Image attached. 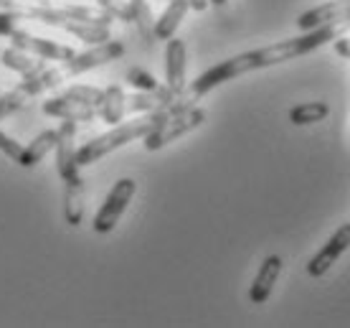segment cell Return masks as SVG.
<instances>
[{
  "instance_id": "cell-2",
  "label": "cell",
  "mask_w": 350,
  "mask_h": 328,
  "mask_svg": "<svg viewBox=\"0 0 350 328\" xmlns=\"http://www.w3.org/2000/svg\"><path fill=\"white\" fill-rule=\"evenodd\" d=\"M167 115H173L170 110H155V112H142V117L130 120V123L112 125V130L96 135L92 140H87L81 148H77V163L81 166H92L96 160H102L105 155L114 153L117 148H122L132 140H140L148 133H152Z\"/></svg>"
},
{
  "instance_id": "cell-3",
  "label": "cell",
  "mask_w": 350,
  "mask_h": 328,
  "mask_svg": "<svg viewBox=\"0 0 350 328\" xmlns=\"http://www.w3.org/2000/svg\"><path fill=\"white\" fill-rule=\"evenodd\" d=\"M206 117H208V112L203 110V107H188V110H183V112H173V115H167L163 123L152 130V133H148L145 138H142V142H145V151H160V148H165V145H170L173 140H178V138H183V135L193 133V130H198L203 123H206Z\"/></svg>"
},
{
  "instance_id": "cell-13",
  "label": "cell",
  "mask_w": 350,
  "mask_h": 328,
  "mask_svg": "<svg viewBox=\"0 0 350 328\" xmlns=\"http://www.w3.org/2000/svg\"><path fill=\"white\" fill-rule=\"evenodd\" d=\"M175 92H170L167 87H158L152 92H137L127 97L124 102V110L127 112H155V110H167V107L175 102Z\"/></svg>"
},
{
  "instance_id": "cell-19",
  "label": "cell",
  "mask_w": 350,
  "mask_h": 328,
  "mask_svg": "<svg viewBox=\"0 0 350 328\" xmlns=\"http://www.w3.org/2000/svg\"><path fill=\"white\" fill-rule=\"evenodd\" d=\"M53 145H56V130H44L41 135H36L31 145L23 148V155H21V163L18 166H23V168H33L38 160H44L49 153L53 151Z\"/></svg>"
},
{
  "instance_id": "cell-23",
  "label": "cell",
  "mask_w": 350,
  "mask_h": 328,
  "mask_svg": "<svg viewBox=\"0 0 350 328\" xmlns=\"http://www.w3.org/2000/svg\"><path fill=\"white\" fill-rule=\"evenodd\" d=\"M64 94H69V97H74V99H81V102H87V105L99 110L102 99H105V89L92 87V84H71Z\"/></svg>"
},
{
  "instance_id": "cell-25",
  "label": "cell",
  "mask_w": 350,
  "mask_h": 328,
  "mask_svg": "<svg viewBox=\"0 0 350 328\" xmlns=\"http://www.w3.org/2000/svg\"><path fill=\"white\" fill-rule=\"evenodd\" d=\"M127 81H130L132 87L137 89V92H152V89H158V79L150 74V71L140 69V66H132L130 71H127Z\"/></svg>"
},
{
  "instance_id": "cell-7",
  "label": "cell",
  "mask_w": 350,
  "mask_h": 328,
  "mask_svg": "<svg viewBox=\"0 0 350 328\" xmlns=\"http://www.w3.org/2000/svg\"><path fill=\"white\" fill-rule=\"evenodd\" d=\"M8 38H10V46H16V49H21V51L33 53V56L44 59V62H62L64 64L77 53L71 46L56 44V41H51V38H41V36H33V34H28V31H21V28H16Z\"/></svg>"
},
{
  "instance_id": "cell-30",
  "label": "cell",
  "mask_w": 350,
  "mask_h": 328,
  "mask_svg": "<svg viewBox=\"0 0 350 328\" xmlns=\"http://www.w3.org/2000/svg\"><path fill=\"white\" fill-rule=\"evenodd\" d=\"M188 5H191V10H198V13H203V10L208 8V0H188Z\"/></svg>"
},
{
  "instance_id": "cell-20",
  "label": "cell",
  "mask_w": 350,
  "mask_h": 328,
  "mask_svg": "<svg viewBox=\"0 0 350 328\" xmlns=\"http://www.w3.org/2000/svg\"><path fill=\"white\" fill-rule=\"evenodd\" d=\"M64 16L74 18V21H84V23H99V26H112L114 18L99 5H59Z\"/></svg>"
},
{
  "instance_id": "cell-17",
  "label": "cell",
  "mask_w": 350,
  "mask_h": 328,
  "mask_svg": "<svg viewBox=\"0 0 350 328\" xmlns=\"http://www.w3.org/2000/svg\"><path fill=\"white\" fill-rule=\"evenodd\" d=\"M64 79H66V77L62 74V69H41V71H36V74H31V77H23L16 89L31 99V97H36V94H41V92H46V89L62 84Z\"/></svg>"
},
{
  "instance_id": "cell-15",
  "label": "cell",
  "mask_w": 350,
  "mask_h": 328,
  "mask_svg": "<svg viewBox=\"0 0 350 328\" xmlns=\"http://www.w3.org/2000/svg\"><path fill=\"white\" fill-rule=\"evenodd\" d=\"M0 62H3V66H8L10 71H16L21 77H31L36 71L46 69L44 59H38V56H33V53L28 51H21L16 46H10V49H5V51L0 53Z\"/></svg>"
},
{
  "instance_id": "cell-28",
  "label": "cell",
  "mask_w": 350,
  "mask_h": 328,
  "mask_svg": "<svg viewBox=\"0 0 350 328\" xmlns=\"http://www.w3.org/2000/svg\"><path fill=\"white\" fill-rule=\"evenodd\" d=\"M18 21H21V13H18V10H10V8L0 10V36L8 38L18 28Z\"/></svg>"
},
{
  "instance_id": "cell-5",
  "label": "cell",
  "mask_w": 350,
  "mask_h": 328,
  "mask_svg": "<svg viewBox=\"0 0 350 328\" xmlns=\"http://www.w3.org/2000/svg\"><path fill=\"white\" fill-rule=\"evenodd\" d=\"M77 125L71 120H64L62 127L56 130V173L64 184H84L79 173V163H77Z\"/></svg>"
},
{
  "instance_id": "cell-1",
  "label": "cell",
  "mask_w": 350,
  "mask_h": 328,
  "mask_svg": "<svg viewBox=\"0 0 350 328\" xmlns=\"http://www.w3.org/2000/svg\"><path fill=\"white\" fill-rule=\"evenodd\" d=\"M348 31H350V16L340 18V21H333V23H325V26L310 28L302 36H295V38H287V41H280V44L262 46V49H254V51H244L231 56V59H224L221 64L203 71L201 77H196L191 84H185V89L175 97V102L167 110L170 112H183V110L196 105L203 94H208L211 89L221 87V84H226L231 79H239V77H244L249 71L267 69V66H277V64L299 59V56H305V53L315 51L320 46L345 36Z\"/></svg>"
},
{
  "instance_id": "cell-29",
  "label": "cell",
  "mask_w": 350,
  "mask_h": 328,
  "mask_svg": "<svg viewBox=\"0 0 350 328\" xmlns=\"http://www.w3.org/2000/svg\"><path fill=\"white\" fill-rule=\"evenodd\" d=\"M335 51L350 59V38H335Z\"/></svg>"
},
{
  "instance_id": "cell-24",
  "label": "cell",
  "mask_w": 350,
  "mask_h": 328,
  "mask_svg": "<svg viewBox=\"0 0 350 328\" xmlns=\"http://www.w3.org/2000/svg\"><path fill=\"white\" fill-rule=\"evenodd\" d=\"M94 5L105 8L114 21H124V23H132V0H94Z\"/></svg>"
},
{
  "instance_id": "cell-31",
  "label": "cell",
  "mask_w": 350,
  "mask_h": 328,
  "mask_svg": "<svg viewBox=\"0 0 350 328\" xmlns=\"http://www.w3.org/2000/svg\"><path fill=\"white\" fill-rule=\"evenodd\" d=\"M211 5H216V8H224L226 5V0H208Z\"/></svg>"
},
{
  "instance_id": "cell-14",
  "label": "cell",
  "mask_w": 350,
  "mask_h": 328,
  "mask_svg": "<svg viewBox=\"0 0 350 328\" xmlns=\"http://www.w3.org/2000/svg\"><path fill=\"white\" fill-rule=\"evenodd\" d=\"M188 10H191L188 0H167V8L163 10V16L155 21V28H152V31H155V38H158V41L173 38L178 26H180L183 18L188 16Z\"/></svg>"
},
{
  "instance_id": "cell-8",
  "label": "cell",
  "mask_w": 350,
  "mask_h": 328,
  "mask_svg": "<svg viewBox=\"0 0 350 328\" xmlns=\"http://www.w3.org/2000/svg\"><path fill=\"white\" fill-rule=\"evenodd\" d=\"M350 249V224H342L330 240L325 242V247L317 252L315 257L307 262V275L310 277H323L330 267L340 260V255Z\"/></svg>"
},
{
  "instance_id": "cell-12",
  "label": "cell",
  "mask_w": 350,
  "mask_h": 328,
  "mask_svg": "<svg viewBox=\"0 0 350 328\" xmlns=\"http://www.w3.org/2000/svg\"><path fill=\"white\" fill-rule=\"evenodd\" d=\"M348 16H350V0H330V3L317 5V8L305 10L297 18V28L299 31H310V28L325 26V23H333V21H340V18H348Z\"/></svg>"
},
{
  "instance_id": "cell-6",
  "label": "cell",
  "mask_w": 350,
  "mask_h": 328,
  "mask_svg": "<svg viewBox=\"0 0 350 328\" xmlns=\"http://www.w3.org/2000/svg\"><path fill=\"white\" fill-rule=\"evenodd\" d=\"M124 56V44L122 41H105V44H96L87 51L74 53L69 62L62 64V74L64 77H79L84 71L96 69V66H105V64H112L117 59Z\"/></svg>"
},
{
  "instance_id": "cell-27",
  "label": "cell",
  "mask_w": 350,
  "mask_h": 328,
  "mask_svg": "<svg viewBox=\"0 0 350 328\" xmlns=\"http://www.w3.org/2000/svg\"><path fill=\"white\" fill-rule=\"evenodd\" d=\"M0 153L5 155V158H10L13 163H21V155H23V145L18 140H13L10 135H5L3 130H0Z\"/></svg>"
},
{
  "instance_id": "cell-22",
  "label": "cell",
  "mask_w": 350,
  "mask_h": 328,
  "mask_svg": "<svg viewBox=\"0 0 350 328\" xmlns=\"http://www.w3.org/2000/svg\"><path fill=\"white\" fill-rule=\"evenodd\" d=\"M132 23L137 26V31H140V36L148 41V44H152L155 41V21H152V10H150V3L148 0H132Z\"/></svg>"
},
{
  "instance_id": "cell-16",
  "label": "cell",
  "mask_w": 350,
  "mask_h": 328,
  "mask_svg": "<svg viewBox=\"0 0 350 328\" xmlns=\"http://www.w3.org/2000/svg\"><path fill=\"white\" fill-rule=\"evenodd\" d=\"M124 102H127V94H124V89L120 84H109L105 89V99H102V105L96 110V115L102 117L107 125H120L124 117Z\"/></svg>"
},
{
  "instance_id": "cell-11",
  "label": "cell",
  "mask_w": 350,
  "mask_h": 328,
  "mask_svg": "<svg viewBox=\"0 0 350 328\" xmlns=\"http://www.w3.org/2000/svg\"><path fill=\"white\" fill-rule=\"evenodd\" d=\"M282 257L280 255H269V257H264L262 267H259V273H256L254 283L249 288V301L252 303H267L269 301L271 290H274V285L280 280L282 275Z\"/></svg>"
},
{
  "instance_id": "cell-10",
  "label": "cell",
  "mask_w": 350,
  "mask_h": 328,
  "mask_svg": "<svg viewBox=\"0 0 350 328\" xmlns=\"http://www.w3.org/2000/svg\"><path fill=\"white\" fill-rule=\"evenodd\" d=\"M185 66H188V49L183 38H167L165 44V87L175 94L185 89Z\"/></svg>"
},
{
  "instance_id": "cell-4",
  "label": "cell",
  "mask_w": 350,
  "mask_h": 328,
  "mask_svg": "<svg viewBox=\"0 0 350 328\" xmlns=\"http://www.w3.org/2000/svg\"><path fill=\"white\" fill-rule=\"evenodd\" d=\"M137 191L135 178H120L112 186V191L107 194V199L102 201L99 212L94 216V231L96 234H109L117 227V222L122 219V214L127 212L132 196Z\"/></svg>"
},
{
  "instance_id": "cell-21",
  "label": "cell",
  "mask_w": 350,
  "mask_h": 328,
  "mask_svg": "<svg viewBox=\"0 0 350 328\" xmlns=\"http://www.w3.org/2000/svg\"><path fill=\"white\" fill-rule=\"evenodd\" d=\"M327 115H330V107L325 102H305V105H297L289 110L292 125H315Z\"/></svg>"
},
{
  "instance_id": "cell-9",
  "label": "cell",
  "mask_w": 350,
  "mask_h": 328,
  "mask_svg": "<svg viewBox=\"0 0 350 328\" xmlns=\"http://www.w3.org/2000/svg\"><path fill=\"white\" fill-rule=\"evenodd\" d=\"M44 115L56 117V120H71V123H94L96 107L69 97V94H59L44 102Z\"/></svg>"
},
{
  "instance_id": "cell-26",
  "label": "cell",
  "mask_w": 350,
  "mask_h": 328,
  "mask_svg": "<svg viewBox=\"0 0 350 328\" xmlns=\"http://www.w3.org/2000/svg\"><path fill=\"white\" fill-rule=\"evenodd\" d=\"M26 102H28V97L26 94H21L18 89H13V92H8V94H0V120L13 115V112H18V110H23Z\"/></svg>"
},
{
  "instance_id": "cell-18",
  "label": "cell",
  "mask_w": 350,
  "mask_h": 328,
  "mask_svg": "<svg viewBox=\"0 0 350 328\" xmlns=\"http://www.w3.org/2000/svg\"><path fill=\"white\" fill-rule=\"evenodd\" d=\"M84 184H64V219L69 227H79L84 222Z\"/></svg>"
}]
</instances>
